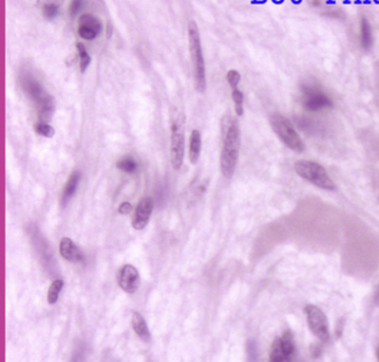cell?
I'll list each match as a JSON object with an SVG mask.
<instances>
[{
	"instance_id": "d6986e66",
	"label": "cell",
	"mask_w": 379,
	"mask_h": 362,
	"mask_svg": "<svg viewBox=\"0 0 379 362\" xmlns=\"http://www.w3.org/2000/svg\"><path fill=\"white\" fill-rule=\"evenodd\" d=\"M296 120H297V125L306 132H309V134H314V135L321 132L320 127L317 125L316 121L311 120L309 118L299 117V118H296Z\"/></svg>"
},
{
	"instance_id": "4316f807",
	"label": "cell",
	"mask_w": 379,
	"mask_h": 362,
	"mask_svg": "<svg viewBox=\"0 0 379 362\" xmlns=\"http://www.w3.org/2000/svg\"><path fill=\"white\" fill-rule=\"evenodd\" d=\"M81 1H78V0H75V1H73L72 3H70V7H69V14L72 17H75L76 16L79 11H80L81 9Z\"/></svg>"
},
{
	"instance_id": "30bf717a",
	"label": "cell",
	"mask_w": 379,
	"mask_h": 362,
	"mask_svg": "<svg viewBox=\"0 0 379 362\" xmlns=\"http://www.w3.org/2000/svg\"><path fill=\"white\" fill-rule=\"evenodd\" d=\"M103 29L100 20L90 14H83L78 19V34L85 40H94Z\"/></svg>"
},
{
	"instance_id": "277c9868",
	"label": "cell",
	"mask_w": 379,
	"mask_h": 362,
	"mask_svg": "<svg viewBox=\"0 0 379 362\" xmlns=\"http://www.w3.org/2000/svg\"><path fill=\"white\" fill-rule=\"evenodd\" d=\"M269 121L272 130L289 149L296 152H303L305 150V144L287 118L283 114L274 113L270 116Z\"/></svg>"
},
{
	"instance_id": "8fae6325",
	"label": "cell",
	"mask_w": 379,
	"mask_h": 362,
	"mask_svg": "<svg viewBox=\"0 0 379 362\" xmlns=\"http://www.w3.org/2000/svg\"><path fill=\"white\" fill-rule=\"evenodd\" d=\"M20 82L26 94H27L30 98L35 101L36 106L42 104L43 101L50 96L47 94L40 83H39L36 79H35L32 74L28 72L21 74Z\"/></svg>"
},
{
	"instance_id": "484cf974",
	"label": "cell",
	"mask_w": 379,
	"mask_h": 362,
	"mask_svg": "<svg viewBox=\"0 0 379 362\" xmlns=\"http://www.w3.org/2000/svg\"><path fill=\"white\" fill-rule=\"evenodd\" d=\"M240 73L237 72V70L235 69H231L229 70V72H227V81L229 83V86L231 87V89H238V85H239V81H240Z\"/></svg>"
},
{
	"instance_id": "e0dca14e",
	"label": "cell",
	"mask_w": 379,
	"mask_h": 362,
	"mask_svg": "<svg viewBox=\"0 0 379 362\" xmlns=\"http://www.w3.org/2000/svg\"><path fill=\"white\" fill-rule=\"evenodd\" d=\"M200 150H201V137L200 132L197 129H193L190 134V139H189V159L190 162L197 163L198 159L200 156Z\"/></svg>"
},
{
	"instance_id": "6da1fadb",
	"label": "cell",
	"mask_w": 379,
	"mask_h": 362,
	"mask_svg": "<svg viewBox=\"0 0 379 362\" xmlns=\"http://www.w3.org/2000/svg\"><path fill=\"white\" fill-rule=\"evenodd\" d=\"M223 148L220 153V169L225 178L235 174L240 150V129L235 118L226 114L222 119Z\"/></svg>"
},
{
	"instance_id": "ba28073f",
	"label": "cell",
	"mask_w": 379,
	"mask_h": 362,
	"mask_svg": "<svg viewBox=\"0 0 379 362\" xmlns=\"http://www.w3.org/2000/svg\"><path fill=\"white\" fill-rule=\"evenodd\" d=\"M185 157V136L179 121L173 123L170 136V158L175 169H179Z\"/></svg>"
},
{
	"instance_id": "603a6c76",
	"label": "cell",
	"mask_w": 379,
	"mask_h": 362,
	"mask_svg": "<svg viewBox=\"0 0 379 362\" xmlns=\"http://www.w3.org/2000/svg\"><path fill=\"white\" fill-rule=\"evenodd\" d=\"M231 97L235 104V110L238 116H241L244 113V94L239 89H233L231 92Z\"/></svg>"
},
{
	"instance_id": "44dd1931",
	"label": "cell",
	"mask_w": 379,
	"mask_h": 362,
	"mask_svg": "<svg viewBox=\"0 0 379 362\" xmlns=\"http://www.w3.org/2000/svg\"><path fill=\"white\" fill-rule=\"evenodd\" d=\"M77 50H78V55H79V65H80V70L81 72H85L86 69L88 68V66L90 64V56L88 55L86 47L82 45L81 42H77Z\"/></svg>"
},
{
	"instance_id": "2e32d148",
	"label": "cell",
	"mask_w": 379,
	"mask_h": 362,
	"mask_svg": "<svg viewBox=\"0 0 379 362\" xmlns=\"http://www.w3.org/2000/svg\"><path fill=\"white\" fill-rule=\"evenodd\" d=\"M373 43L374 36L372 26H370V23L367 19L363 18L360 21V45L364 50L369 51L372 49Z\"/></svg>"
},
{
	"instance_id": "ac0fdd59",
	"label": "cell",
	"mask_w": 379,
	"mask_h": 362,
	"mask_svg": "<svg viewBox=\"0 0 379 362\" xmlns=\"http://www.w3.org/2000/svg\"><path fill=\"white\" fill-rule=\"evenodd\" d=\"M64 281L61 279H56L52 281V284L50 285L49 289H48V294H47V300L49 304H55L57 301H58L59 298V293L60 291L64 288Z\"/></svg>"
},
{
	"instance_id": "4fadbf2b",
	"label": "cell",
	"mask_w": 379,
	"mask_h": 362,
	"mask_svg": "<svg viewBox=\"0 0 379 362\" xmlns=\"http://www.w3.org/2000/svg\"><path fill=\"white\" fill-rule=\"evenodd\" d=\"M59 253L65 260L69 262H79L82 260V254L78 247L70 238L64 237L59 242Z\"/></svg>"
},
{
	"instance_id": "ffe728a7",
	"label": "cell",
	"mask_w": 379,
	"mask_h": 362,
	"mask_svg": "<svg viewBox=\"0 0 379 362\" xmlns=\"http://www.w3.org/2000/svg\"><path fill=\"white\" fill-rule=\"evenodd\" d=\"M117 168L127 174H133L137 169V162L131 157H123L117 162Z\"/></svg>"
},
{
	"instance_id": "7a4b0ae2",
	"label": "cell",
	"mask_w": 379,
	"mask_h": 362,
	"mask_svg": "<svg viewBox=\"0 0 379 362\" xmlns=\"http://www.w3.org/2000/svg\"><path fill=\"white\" fill-rule=\"evenodd\" d=\"M188 39H189V49H190L192 67H193V78H195V85L198 92H204L206 90V69L205 60L202 56V48L200 43L199 29L195 21H189L188 24Z\"/></svg>"
},
{
	"instance_id": "52a82bcc",
	"label": "cell",
	"mask_w": 379,
	"mask_h": 362,
	"mask_svg": "<svg viewBox=\"0 0 379 362\" xmlns=\"http://www.w3.org/2000/svg\"><path fill=\"white\" fill-rule=\"evenodd\" d=\"M303 104V107L309 111H318V110L333 107V103L329 97L323 90L315 86L303 85L302 86Z\"/></svg>"
},
{
	"instance_id": "5b68a950",
	"label": "cell",
	"mask_w": 379,
	"mask_h": 362,
	"mask_svg": "<svg viewBox=\"0 0 379 362\" xmlns=\"http://www.w3.org/2000/svg\"><path fill=\"white\" fill-rule=\"evenodd\" d=\"M305 313L308 322V326L314 335L320 341L327 342L330 339V330L328 319L324 311L319 307L314 304H307L305 307Z\"/></svg>"
},
{
	"instance_id": "f1b7e54d",
	"label": "cell",
	"mask_w": 379,
	"mask_h": 362,
	"mask_svg": "<svg viewBox=\"0 0 379 362\" xmlns=\"http://www.w3.org/2000/svg\"><path fill=\"white\" fill-rule=\"evenodd\" d=\"M82 357H83L82 350H79V351L76 353V355L74 356V358L72 359V362H81Z\"/></svg>"
},
{
	"instance_id": "d4e9b609",
	"label": "cell",
	"mask_w": 379,
	"mask_h": 362,
	"mask_svg": "<svg viewBox=\"0 0 379 362\" xmlns=\"http://www.w3.org/2000/svg\"><path fill=\"white\" fill-rule=\"evenodd\" d=\"M42 12L47 19H54L57 14H58V5L55 2H47L43 5Z\"/></svg>"
},
{
	"instance_id": "9c48e42d",
	"label": "cell",
	"mask_w": 379,
	"mask_h": 362,
	"mask_svg": "<svg viewBox=\"0 0 379 362\" xmlns=\"http://www.w3.org/2000/svg\"><path fill=\"white\" fill-rule=\"evenodd\" d=\"M118 285L125 292L134 294L140 286L139 272L133 264H125L118 273Z\"/></svg>"
},
{
	"instance_id": "4dcf8cb0",
	"label": "cell",
	"mask_w": 379,
	"mask_h": 362,
	"mask_svg": "<svg viewBox=\"0 0 379 362\" xmlns=\"http://www.w3.org/2000/svg\"><path fill=\"white\" fill-rule=\"evenodd\" d=\"M376 356H377V361L379 362V346L377 347V350H376Z\"/></svg>"
},
{
	"instance_id": "9a60e30c",
	"label": "cell",
	"mask_w": 379,
	"mask_h": 362,
	"mask_svg": "<svg viewBox=\"0 0 379 362\" xmlns=\"http://www.w3.org/2000/svg\"><path fill=\"white\" fill-rule=\"evenodd\" d=\"M80 178H81V175L79 171H74L73 174L70 175L67 183H66V186L64 188V191L61 193L60 204L63 207L67 205L69 200L74 197L75 192H76L78 188V184L80 182Z\"/></svg>"
},
{
	"instance_id": "7402d4cb",
	"label": "cell",
	"mask_w": 379,
	"mask_h": 362,
	"mask_svg": "<svg viewBox=\"0 0 379 362\" xmlns=\"http://www.w3.org/2000/svg\"><path fill=\"white\" fill-rule=\"evenodd\" d=\"M247 362H258V347L254 339L247 341Z\"/></svg>"
},
{
	"instance_id": "8992f818",
	"label": "cell",
	"mask_w": 379,
	"mask_h": 362,
	"mask_svg": "<svg viewBox=\"0 0 379 362\" xmlns=\"http://www.w3.org/2000/svg\"><path fill=\"white\" fill-rule=\"evenodd\" d=\"M296 344L294 334L290 330L277 337L272 342L270 350V362H293Z\"/></svg>"
},
{
	"instance_id": "7c38bea8",
	"label": "cell",
	"mask_w": 379,
	"mask_h": 362,
	"mask_svg": "<svg viewBox=\"0 0 379 362\" xmlns=\"http://www.w3.org/2000/svg\"><path fill=\"white\" fill-rule=\"evenodd\" d=\"M152 209H153V204L151 198L149 197L143 198V199L139 201V204L137 205V208H136V211H135L133 223H131L133 228L136 229V230H143V229L146 227L149 222Z\"/></svg>"
},
{
	"instance_id": "f546056e",
	"label": "cell",
	"mask_w": 379,
	"mask_h": 362,
	"mask_svg": "<svg viewBox=\"0 0 379 362\" xmlns=\"http://www.w3.org/2000/svg\"><path fill=\"white\" fill-rule=\"evenodd\" d=\"M374 301H375V303H376V306L379 307V286L377 287L376 292H375V295H374Z\"/></svg>"
},
{
	"instance_id": "3957f363",
	"label": "cell",
	"mask_w": 379,
	"mask_h": 362,
	"mask_svg": "<svg viewBox=\"0 0 379 362\" xmlns=\"http://www.w3.org/2000/svg\"><path fill=\"white\" fill-rule=\"evenodd\" d=\"M295 170L303 179L309 181L316 187L324 190H335L334 181L330 178L328 172L318 162L310 160H299L295 163Z\"/></svg>"
},
{
	"instance_id": "5bb4252c",
	"label": "cell",
	"mask_w": 379,
	"mask_h": 362,
	"mask_svg": "<svg viewBox=\"0 0 379 362\" xmlns=\"http://www.w3.org/2000/svg\"><path fill=\"white\" fill-rule=\"evenodd\" d=\"M131 326H133V329L136 334H137L144 342L151 341L152 335L147 326V322L139 312L134 311L131 313Z\"/></svg>"
},
{
	"instance_id": "83f0119b",
	"label": "cell",
	"mask_w": 379,
	"mask_h": 362,
	"mask_svg": "<svg viewBox=\"0 0 379 362\" xmlns=\"http://www.w3.org/2000/svg\"><path fill=\"white\" fill-rule=\"evenodd\" d=\"M131 210H133V206H131L130 202L125 201V202H122L120 206H119L118 213L120 215H127V214H129Z\"/></svg>"
},
{
	"instance_id": "cb8c5ba5",
	"label": "cell",
	"mask_w": 379,
	"mask_h": 362,
	"mask_svg": "<svg viewBox=\"0 0 379 362\" xmlns=\"http://www.w3.org/2000/svg\"><path fill=\"white\" fill-rule=\"evenodd\" d=\"M35 131H36L38 135L46 137V138H51V137H54L55 135V129L49 123L40 121H38L36 125H35Z\"/></svg>"
}]
</instances>
